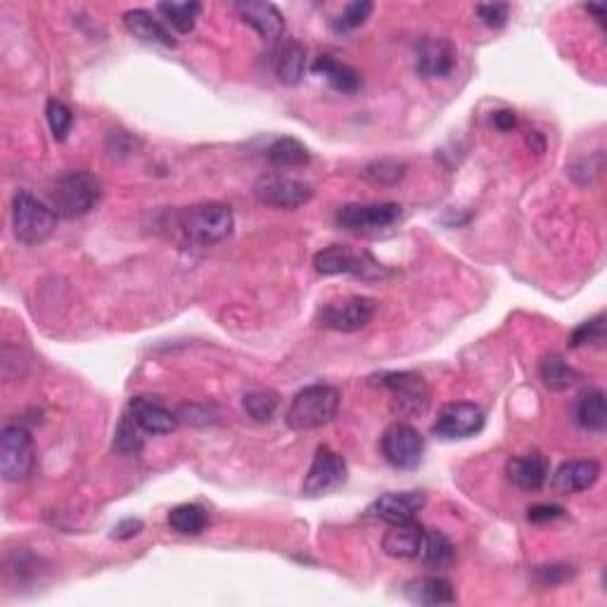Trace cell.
Segmentation results:
<instances>
[{"instance_id":"1","label":"cell","mask_w":607,"mask_h":607,"mask_svg":"<svg viewBox=\"0 0 607 607\" xmlns=\"http://www.w3.org/2000/svg\"><path fill=\"white\" fill-rule=\"evenodd\" d=\"M340 401L342 394L337 387L309 385L295 394V399H292V404L285 413V423L290 430L297 432L318 430V427L335 420L337 411H340Z\"/></svg>"},{"instance_id":"2","label":"cell","mask_w":607,"mask_h":607,"mask_svg":"<svg viewBox=\"0 0 607 607\" xmlns=\"http://www.w3.org/2000/svg\"><path fill=\"white\" fill-rule=\"evenodd\" d=\"M183 238L193 242L197 247H212L219 245L233 233L235 219L228 204L221 202H204L188 207L178 219Z\"/></svg>"},{"instance_id":"3","label":"cell","mask_w":607,"mask_h":607,"mask_svg":"<svg viewBox=\"0 0 607 607\" xmlns=\"http://www.w3.org/2000/svg\"><path fill=\"white\" fill-rule=\"evenodd\" d=\"M313 266L323 276H354L368 280V283L392 276V271L387 266H382L373 254L347 245H330L321 249L313 257Z\"/></svg>"},{"instance_id":"4","label":"cell","mask_w":607,"mask_h":607,"mask_svg":"<svg viewBox=\"0 0 607 607\" xmlns=\"http://www.w3.org/2000/svg\"><path fill=\"white\" fill-rule=\"evenodd\" d=\"M53 209L62 219H79L98 207L102 197V185L93 174L72 171L57 178L53 188Z\"/></svg>"},{"instance_id":"5","label":"cell","mask_w":607,"mask_h":607,"mask_svg":"<svg viewBox=\"0 0 607 607\" xmlns=\"http://www.w3.org/2000/svg\"><path fill=\"white\" fill-rule=\"evenodd\" d=\"M57 226V212L50 204L36 200L29 193H17L12 202V228L22 245H41Z\"/></svg>"},{"instance_id":"6","label":"cell","mask_w":607,"mask_h":607,"mask_svg":"<svg viewBox=\"0 0 607 607\" xmlns=\"http://www.w3.org/2000/svg\"><path fill=\"white\" fill-rule=\"evenodd\" d=\"M382 387L389 392V411L396 418H418L430 406V387L418 373H389L382 378Z\"/></svg>"},{"instance_id":"7","label":"cell","mask_w":607,"mask_h":607,"mask_svg":"<svg viewBox=\"0 0 607 607\" xmlns=\"http://www.w3.org/2000/svg\"><path fill=\"white\" fill-rule=\"evenodd\" d=\"M34 439L27 427L8 425L0 432V475L5 482H22L34 470Z\"/></svg>"},{"instance_id":"8","label":"cell","mask_w":607,"mask_h":607,"mask_svg":"<svg viewBox=\"0 0 607 607\" xmlns=\"http://www.w3.org/2000/svg\"><path fill=\"white\" fill-rule=\"evenodd\" d=\"M347 477H349V465L342 453L332 451L330 446H318L311 468L304 477L302 494L309 498L328 496L332 491L344 487Z\"/></svg>"},{"instance_id":"9","label":"cell","mask_w":607,"mask_h":607,"mask_svg":"<svg viewBox=\"0 0 607 607\" xmlns=\"http://www.w3.org/2000/svg\"><path fill=\"white\" fill-rule=\"evenodd\" d=\"M254 197L266 207L276 209H299L313 197V188L302 178L283 174H264L257 178L252 188Z\"/></svg>"},{"instance_id":"10","label":"cell","mask_w":607,"mask_h":607,"mask_svg":"<svg viewBox=\"0 0 607 607\" xmlns=\"http://www.w3.org/2000/svg\"><path fill=\"white\" fill-rule=\"evenodd\" d=\"M380 449L382 456H385V460L392 465V468L415 470L420 465V460H423L425 439L413 425L394 423L392 427H387L385 434H382Z\"/></svg>"},{"instance_id":"11","label":"cell","mask_w":607,"mask_h":607,"mask_svg":"<svg viewBox=\"0 0 607 607\" xmlns=\"http://www.w3.org/2000/svg\"><path fill=\"white\" fill-rule=\"evenodd\" d=\"M378 313V302L370 297H347L340 302L325 304L318 311V325L321 328L335 330V332H356L373 321Z\"/></svg>"},{"instance_id":"12","label":"cell","mask_w":607,"mask_h":607,"mask_svg":"<svg viewBox=\"0 0 607 607\" xmlns=\"http://www.w3.org/2000/svg\"><path fill=\"white\" fill-rule=\"evenodd\" d=\"M401 219V207L396 202L373 204H344L337 209L335 223L351 233H373L394 226Z\"/></svg>"},{"instance_id":"13","label":"cell","mask_w":607,"mask_h":607,"mask_svg":"<svg viewBox=\"0 0 607 607\" xmlns=\"http://www.w3.org/2000/svg\"><path fill=\"white\" fill-rule=\"evenodd\" d=\"M484 423H487V415H484L482 408L477 404H470V401H456V404H446L442 411H439L437 420H434L432 432L442 439H468L475 437L484 430Z\"/></svg>"},{"instance_id":"14","label":"cell","mask_w":607,"mask_h":607,"mask_svg":"<svg viewBox=\"0 0 607 607\" xmlns=\"http://www.w3.org/2000/svg\"><path fill=\"white\" fill-rule=\"evenodd\" d=\"M425 501L427 498L423 491H389V494L380 496L373 503L370 513L378 520L387 522L389 527L406 525V522H413L415 515L425 508Z\"/></svg>"},{"instance_id":"15","label":"cell","mask_w":607,"mask_h":607,"mask_svg":"<svg viewBox=\"0 0 607 607\" xmlns=\"http://www.w3.org/2000/svg\"><path fill=\"white\" fill-rule=\"evenodd\" d=\"M129 415L136 420L140 430L155 434V437L171 434L178 427V423H181L178 413L166 408L162 401L152 399V396H136V399H131Z\"/></svg>"},{"instance_id":"16","label":"cell","mask_w":607,"mask_h":607,"mask_svg":"<svg viewBox=\"0 0 607 607\" xmlns=\"http://www.w3.org/2000/svg\"><path fill=\"white\" fill-rule=\"evenodd\" d=\"M456 67V48L449 38H425L418 48V74L423 79H446Z\"/></svg>"},{"instance_id":"17","label":"cell","mask_w":607,"mask_h":607,"mask_svg":"<svg viewBox=\"0 0 607 607\" xmlns=\"http://www.w3.org/2000/svg\"><path fill=\"white\" fill-rule=\"evenodd\" d=\"M235 12L240 19L249 24L264 41H276L283 36L285 19L273 3H259V0H249V3H235Z\"/></svg>"},{"instance_id":"18","label":"cell","mask_w":607,"mask_h":607,"mask_svg":"<svg viewBox=\"0 0 607 607\" xmlns=\"http://www.w3.org/2000/svg\"><path fill=\"white\" fill-rule=\"evenodd\" d=\"M600 479L598 460H567L553 475V489L562 496L579 494V491L591 489Z\"/></svg>"},{"instance_id":"19","label":"cell","mask_w":607,"mask_h":607,"mask_svg":"<svg viewBox=\"0 0 607 607\" xmlns=\"http://www.w3.org/2000/svg\"><path fill=\"white\" fill-rule=\"evenodd\" d=\"M506 475L517 489L539 491L548 479V458L541 451L510 458L506 465Z\"/></svg>"},{"instance_id":"20","label":"cell","mask_w":607,"mask_h":607,"mask_svg":"<svg viewBox=\"0 0 607 607\" xmlns=\"http://www.w3.org/2000/svg\"><path fill=\"white\" fill-rule=\"evenodd\" d=\"M124 27L131 36L143 43H155V46L176 48V38L162 19H157L150 10H129L124 15Z\"/></svg>"},{"instance_id":"21","label":"cell","mask_w":607,"mask_h":607,"mask_svg":"<svg viewBox=\"0 0 607 607\" xmlns=\"http://www.w3.org/2000/svg\"><path fill=\"white\" fill-rule=\"evenodd\" d=\"M404 596L413 605H451L456 603V591L453 584L444 577H418L404 586Z\"/></svg>"},{"instance_id":"22","label":"cell","mask_w":607,"mask_h":607,"mask_svg":"<svg viewBox=\"0 0 607 607\" xmlns=\"http://www.w3.org/2000/svg\"><path fill=\"white\" fill-rule=\"evenodd\" d=\"M311 69H313V74L323 76V79L328 81L337 93L354 95L356 91H361V74L356 72L354 67L335 60L332 55H318Z\"/></svg>"},{"instance_id":"23","label":"cell","mask_w":607,"mask_h":607,"mask_svg":"<svg viewBox=\"0 0 607 607\" xmlns=\"http://www.w3.org/2000/svg\"><path fill=\"white\" fill-rule=\"evenodd\" d=\"M425 529L415 522H406V525H392V529L382 539V548L389 558H418L420 543H423Z\"/></svg>"},{"instance_id":"24","label":"cell","mask_w":607,"mask_h":607,"mask_svg":"<svg viewBox=\"0 0 607 607\" xmlns=\"http://www.w3.org/2000/svg\"><path fill=\"white\" fill-rule=\"evenodd\" d=\"M418 558L425 567H430V570H444V567H449L453 558H456V546H453L449 536L439 532V529H425Z\"/></svg>"},{"instance_id":"25","label":"cell","mask_w":607,"mask_h":607,"mask_svg":"<svg viewBox=\"0 0 607 607\" xmlns=\"http://www.w3.org/2000/svg\"><path fill=\"white\" fill-rule=\"evenodd\" d=\"M539 378L551 392H567L579 382V373L560 354H548L539 363Z\"/></svg>"},{"instance_id":"26","label":"cell","mask_w":607,"mask_h":607,"mask_svg":"<svg viewBox=\"0 0 607 607\" xmlns=\"http://www.w3.org/2000/svg\"><path fill=\"white\" fill-rule=\"evenodd\" d=\"M306 69V48L297 41H287L283 48L278 50L276 57V76L285 86H297L304 79Z\"/></svg>"},{"instance_id":"27","label":"cell","mask_w":607,"mask_h":607,"mask_svg":"<svg viewBox=\"0 0 607 607\" xmlns=\"http://www.w3.org/2000/svg\"><path fill=\"white\" fill-rule=\"evenodd\" d=\"M574 418L577 425L584 430L600 432L607 425V406H605V394L600 389H591V392L581 394L574 408Z\"/></svg>"},{"instance_id":"28","label":"cell","mask_w":607,"mask_h":607,"mask_svg":"<svg viewBox=\"0 0 607 607\" xmlns=\"http://www.w3.org/2000/svg\"><path fill=\"white\" fill-rule=\"evenodd\" d=\"M266 159L278 169H297V166H306L311 162L309 150L297 138H276L266 150Z\"/></svg>"},{"instance_id":"29","label":"cell","mask_w":607,"mask_h":607,"mask_svg":"<svg viewBox=\"0 0 607 607\" xmlns=\"http://www.w3.org/2000/svg\"><path fill=\"white\" fill-rule=\"evenodd\" d=\"M166 522H169L171 532L181 536H197L207 529L209 513L200 506V503H181V506L171 510Z\"/></svg>"},{"instance_id":"30","label":"cell","mask_w":607,"mask_h":607,"mask_svg":"<svg viewBox=\"0 0 607 607\" xmlns=\"http://www.w3.org/2000/svg\"><path fill=\"white\" fill-rule=\"evenodd\" d=\"M157 12L164 17L166 27H174L178 34H190L200 17V3H159Z\"/></svg>"},{"instance_id":"31","label":"cell","mask_w":607,"mask_h":607,"mask_svg":"<svg viewBox=\"0 0 607 607\" xmlns=\"http://www.w3.org/2000/svg\"><path fill=\"white\" fill-rule=\"evenodd\" d=\"M406 176V164L396 162V159H378V162H370L363 169V178L368 183L380 185V188H392Z\"/></svg>"},{"instance_id":"32","label":"cell","mask_w":607,"mask_h":607,"mask_svg":"<svg viewBox=\"0 0 607 607\" xmlns=\"http://www.w3.org/2000/svg\"><path fill=\"white\" fill-rule=\"evenodd\" d=\"M242 408L257 423H271L278 411V399L271 392H249L242 396Z\"/></svg>"},{"instance_id":"33","label":"cell","mask_w":607,"mask_h":607,"mask_svg":"<svg viewBox=\"0 0 607 607\" xmlns=\"http://www.w3.org/2000/svg\"><path fill=\"white\" fill-rule=\"evenodd\" d=\"M46 119H48L50 133H53V138L57 140V143L67 140L69 131H72V124H74V114L65 105V102L57 100V98H50L46 105Z\"/></svg>"},{"instance_id":"34","label":"cell","mask_w":607,"mask_h":607,"mask_svg":"<svg viewBox=\"0 0 607 607\" xmlns=\"http://www.w3.org/2000/svg\"><path fill=\"white\" fill-rule=\"evenodd\" d=\"M140 427L136 425V420L131 415H124L119 420L117 432H114V449L119 453H138L143 449V437H140Z\"/></svg>"},{"instance_id":"35","label":"cell","mask_w":607,"mask_h":607,"mask_svg":"<svg viewBox=\"0 0 607 607\" xmlns=\"http://www.w3.org/2000/svg\"><path fill=\"white\" fill-rule=\"evenodd\" d=\"M375 5L370 0H359V3H349L344 12L337 19H332V27L335 31H351L359 29L368 22L370 15H373Z\"/></svg>"},{"instance_id":"36","label":"cell","mask_w":607,"mask_h":607,"mask_svg":"<svg viewBox=\"0 0 607 607\" xmlns=\"http://www.w3.org/2000/svg\"><path fill=\"white\" fill-rule=\"evenodd\" d=\"M605 342V316L591 318V321L581 323L577 330L572 332L570 337V347H584V344H603Z\"/></svg>"},{"instance_id":"37","label":"cell","mask_w":607,"mask_h":607,"mask_svg":"<svg viewBox=\"0 0 607 607\" xmlns=\"http://www.w3.org/2000/svg\"><path fill=\"white\" fill-rule=\"evenodd\" d=\"M510 15V5L506 3H489V5H477V17L487 24L489 29H501L506 27Z\"/></svg>"},{"instance_id":"38","label":"cell","mask_w":607,"mask_h":607,"mask_svg":"<svg viewBox=\"0 0 607 607\" xmlns=\"http://www.w3.org/2000/svg\"><path fill=\"white\" fill-rule=\"evenodd\" d=\"M572 567L570 565H543L536 567L534 579L539 581L541 586H558L562 581H567L572 577Z\"/></svg>"},{"instance_id":"39","label":"cell","mask_w":607,"mask_h":607,"mask_svg":"<svg viewBox=\"0 0 607 607\" xmlns=\"http://www.w3.org/2000/svg\"><path fill=\"white\" fill-rule=\"evenodd\" d=\"M565 515V510H562L560 506H553V503H539V506L529 508V522H551V520H558V517Z\"/></svg>"},{"instance_id":"40","label":"cell","mask_w":607,"mask_h":607,"mask_svg":"<svg viewBox=\"0 0 607 607\" xmlns=\"http://www.w3.org/2000/svg\"><path fill=\"white\" fill-rule=\"evenodd\" d=\"M143 532V522L138 520V517H126V520H121L117 527H114V539L126 541L133 539V536H138Z\"/></svg>"},{"instance_id":"41","label":"cell","mask_w":607,"mask_h":607,"mask_svg":"<svg viewBox=\"0 0 607 607\" xmlns=\"http://www.w3.org/2000/svg\"><path fill=\"white\" fill-rule=\"evenodd\" d=\"M494 124H496V129H501V131H510V129H513V126L517 124L515 112H510V110H501V112H496V114H494Z\"/></svg>"},{"instance_id":"42","label":"cell","mask_w":607,"mask_h":607,"mask_svg":"<svg viewBox=\"0 0 607 607\" xmlns=\"http://www.w3.org/2000/svg\"><path fill=\"white\" fill-rule=\"evenodd\" d=\"M527 145H529V148H532L534 152H543V150H546V140H543V136H541L539 131H529Z\"/></svg>"}]
</instances>
